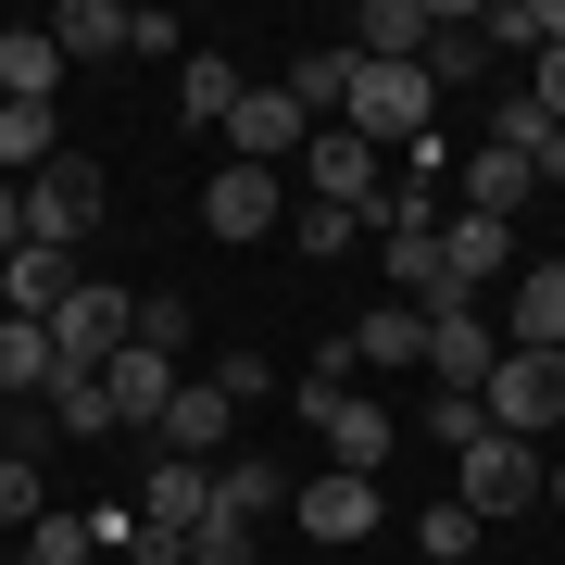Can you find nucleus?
<instances>
[{
    "label": "nucleus",
    "instance_id": "c756f323",
    "mask_svg": "<svg viewBox=\"0 0 565 565\" xmlns=\"http://www.w3.org/2000/svg\"><path fill=\"white\" fill-rule=\"evenodd\" d=\"M0 390H51V327L0 315Z\"/></svg>",
    "mask_w": 565,
    "mask_h": 565
},
{
    "label": "nucleus",
    "instance_id": "aec40b11",
    "mask_svg": "<svg viewBox=\"0 0 565 565\" xmlns=\"http://www.w3.org/2000/svg\"><path fill=\"white\" fill-rule=\"evenodd\" d=\"M51 88H63L51 25H0V102H51Z\"/></svg>",
    "mask_w": 565,
    "mask_h": 565
},
{
    "label": "nucleus",
    "instance_id": "dca6fc26",
    "mask_svg": "<svg viewBox=\"0 0 565 565\" xmlns=\"http://www.w3.org/2000/svg\"><path fill=\"white\" fill-rule=\"evenodd\" d=\"M76 277H88L76 252H13V264H0V315L51 327V315H63V289H76Z\"/></svg>",
    "mask_w": 565,
    "mask_h": 565
},
{
    "label": "nucleus",
    "instance_id": "f03ea898",
    "mask_svg": "<svg viewBox=\"0 0 565 565\" xmlns=\"http://www.w3.org/2000/svg\"><path fill=\"white\" fill-rule=\"evenodd\" d=\"M478 415L503 427V440H541V427H565V352H515V340H503V364L478 377Z\"/></svg>",
    "mask_w": 565,
    "mask_h": 565
},
{
    "label": "nucleus",
    "instance_id": "f8f14e48",
    "mask_svg": "<svg viewBox=\"0 0 565 565\" xmlns=\"http://www.w3.org/2000/svg\"><path fill=\"white\" fill-rule=\"evenodd\" d=\"M202 515H214V465H177V452H151V478H139V527L189 541Z\"/></svg>",
    "mask_w": 565,
    "mask_h": 565
},
{
    "label": "nucleus",
    "instance_id": "7c9ffc66",
    "mask_svg": "<svg viewBox=\"0 0 565 565\" xmlns=\"http://www.w3.org/2000/svg\"><path fill=\"white\" fill-rule=\"evenodd\" d=\"M478 541H490V527L465 515V503H427V515H415V553H427V565H465Z\"/></svg>",
    "mask_w": 565,
    "mask_h": 565
},
{
    "label": "nucleus",
    "instance_id": "72a5a7b5",
    "mask_svg": "<svg viewBox=\"0 0 565 565\" xmlns=\"http://www.w3.org/2000/svg\"><path fill=\"white\" fill-rule=\"evenodd\" d=\"M189 565H252V527L239 515H202V527H189Z\"/></svg>",
    "mask_w": 565,
    "mask_h": 565
},
{
    "label": "nucleus",
    "instance_id": "f704fd0d",
    "mask_svg": "<svg viewBox=\"0 0 565 565\" xmlns=\"http://www.w3.org/2000/svg\"><path fill=\"white\" fill-rule=\"evenodd\" d=\"M302 252H364V214H340V202H315V214H302Z\"/></svg>",
    "mask_w": 565,
    "mask_h": 565
},
{
    "label": "nucleus",
    "instance_id": "f257e3e1",
    "mask_svg": "<svg viewBox=\"0 0 565 565\" xmlns=\"http://www.w3.org/2000/svg\"><path fill=\"white\" fill-rule=\"evenodd\" d=\"M126 340H139V302H126L114 277H76V289H63V315H51V377H102Z\"/></svg>",
    "mask_w": 565,
    "mask_h": 565
},
{
    "label": "nucleus",
    "instance_id": "c85d7f7f",
    "mask_svg": "<svg viewBox=\"0 0 565 565\" xmlns=\"http://www.w3.org/2000/svg\"><path fill=\"white\" fill-rule=\"evenodd\" d=\"M39 515H51V478H39V452H0V541H25Z\"/></svg>",
    "mask_w": 565,
    "mask_h": 565
},
{
    "label": "nucleus",
    "instance_id": "4c0bfd02",
    "mask_svg": "<svg viewBox=\"0 0 565 565\" xmlns=\"http://www.w3.org/2000/svg\"><path fill=\"white\" fill-rule=\"evenodd\" d=\"M139 340L151 352H189V302H139Z\"/></svg>",
    "mask_w": 565,
    "mask_h": 565
},
{
    "label": "nucleus",
    "instance_id": "39448f33",
    "mask_svg": "<svg viewBox=\"0 0 565 565\" xmlns=\"http://www.w3.org/2000/svg\"><path fill=\"white\" fill-rule=\"evenodd\" d=\"M302 427L327 440V465H340V478H377V465L403 452V427H390L377 403H352V390H327V377H302Z\"/></svg>",
    "mask_w": 565,
    "mask_h": 565
},
{
    "label": "nucleus",
    "instance_id": "6e6552de",
    "mask_svg": "<svg viewBox=\"0 0 565 565\" xmlns=\"http://www.w3.org/2000/svg\"><path fill=\"white\" fill-rule=\"evenodd\" d=\"M490 364H503V327H490L478 302H427V377H440V390H478Z\"/></svg>",
    "mask_w": 565,
    "mask_h": 565
},
{
    "label": "nucleus",
    "instance_id": "9b49d317",
    "mask_svg": "<svg viewBox=\"0 0 565 565\" xmlns=\"http://www.w3.org/2000/svg\"><path fill=\"white\" fill-rule=\"evenodd\" d=\"M226 427H239V403H226L214 377H177V403H163V427H151V440L177 452V465H214V452H226Z\"/></svg>",
    "mask_w": 565,
    "mask_h": 565
},
{
    "label": "nucleus",
    "instance_id": "79ce46f5",
    "mask_svg": "<svg viewBox=\"0 0 565 565\" xmlns=\"http://www.w3.org/2000/svg\"><path fill=\"white\" fill-rule=\"evenodd\" d=\"M0 565H25V553H13V541H0Z\"/></svg>",
    "mask_w": 565,
    "mask_h": 565
},
{
    "label": "nucleus",
    "instance_id": "0eeeda50",
    "mask_svg": "<svg viewBox=\"0 0 565 565\" xmlns=\"http://www.w3.org/2000/svg\"><path fill=\"white\" fill-rule=\"evenodd\" d=\"M214 139H226V163H264V177H277L315 126H302V102H289V88H239V114H226Z\"/></svg>",
    "mask_w": 565,
    "mask_h": 565
},
{
    "label": "nucleus",
    "instance_id": "f3484780",
    "mask_svg": "<svg viewBox=\"0 0 565 565\" xmlns=\"http://www.w3.org/2000/svg\"><path fill=\"white\" fill-rule=\"evenodd\" d=\"M364 527H377V478H340V465L302 478V541H364Z\"/></svg>",
    "mask_w": 565,
    "mask_h": 565
},
{
    "label": "nucleus",
    "instance_id": "4468645a",
    "mask_svg": "<svg viewBox=\"0 0 565 565\" xmlns=\"http://www.w3.org/2000/svg\"><path fill=\"white\" fill-rule=\"evenodd\" d=\"M503 239H515L503 214H440V289H465V302H478V289L503 277Z\"/></svg>",
    "mask_w": 565,
    "mask_h": 565
},
{
    "label": "nucleus",
    "instance_id": "cd10ccee",
    "mask_svg": "<svg viewBox=\"0 0 565 565\" xmlns=\"http://www.w3.org/2000/svg\"><path fill=\"white\" fill-rule=\"evenodd\" d=\"M527 189H541V177H527L515 151H478V163H465V214H503V226H515V214H527Z\"/></svg>",
    "mask_w": 565,
    "mask_h": 565
},
{
    "label": "nucleus",
    "instance_id": "58836bf2",
    "mask_svg": "<svg viewBox=\"0 0 565 565\" xmlns=\"http://www.w3.org/2000/svg\"><path fill=\"white\" fill-rule=\"evenodd\" d=\"M13 252H25V189L0 177V264H13Z\"/></svg>",
    "mask_w": 565,
    "mask_h": 565
},
{
    "label": "nucleus",
    "instance_id": "ea45409f",
    "mask_svg": "<svg viewBox=\"0 0 565 565\" xmlns=\"http://www.w3.org/2000/svg\"><path fill=\"white\" fill-rule=\"evenodd\" d=\"M527 51H565V0H527Z\"/></svg>",
    "mask_w": 565,
    "mask_h": 565
},
{
    "label": "nucleus",
    "instance_id": "7ed1b4c3",
    "mask_svg": "<svg viewBox=\"0 0 565 565\" xmlns=\"http://www.w3.org/2000/svg\"><path fill=\"white\" fill-rule=\"evenodd\" d=\"M452 503L465 515H527V503H541V440H503V427H490V440H465L452 452Z\"/></svg>",
    "mask_w": 565,
    "mask_h": 565
},
{
    "label": "nucleus",
    "instance_id": "2eb2a0df",
    "mask_svg": "<svg viewBox=\"0 0 565 565\" xmlns=\"http://www.w3.org/2000/svg\"><path fill=\"white\" fill-rule=\"evenodd\" d=\"M13 553H25V565H102V553H126V515H63V503H51Z\"/></svg>",
    "mask_w": 565,
    "mask_h": 565
},
{
    "label": "nucleus",
    "instance_id": "c9c22d12",
    "mask_svg": "<svg viewBox=\"0 0 565 565\" xmlns=\"http://www.w3.org/2000/svg\"><path fill=\"white\" fill-rule=\"evenodd\" d=\"M214 390H226V403H264V390H277V364H264V352H226Z\"/></svg>",
    "mask_w": 565,
    "mask_h": 565
},
{
    "label": "nucleus",
    "instance_id": "9d476101",
    "mask_svg": "<svg viewBox=\"0 0 565 565\" xmlns=\"http://www.w3.org/2000/svg\"><path fill=\"white\" fill-rule=\"evenodd\" d=\"M302 189L340 202V214H364V202H377V151H364L352 126H315V139H302Z\"/></svg>",
    "mask_w": 565,
    "mask_h": 565
},
{
    "label": "nucleus",
    "instance_id": "412c9836",
    "mask_svg": "<svg viewBox=\"0 0 565 565\" xmlns=\"http://www.w3.org/2000/svg\"><path fill=\"white\" fill-rule=\"evenodd\" d=\"M51 51L63 63H114L126 51V0H63V13H51Z\"/></svg>",
    "mask_w": 565,
    "mask_h": 565
},
{
    "label": "nucleus",
    "instance_id": "5701e85b",
    "mask_svg": "<svg viewBox=\"0 0 565 565\" xmlns=\"http://www.w3.org/2000/svg\"><path fill=\"white\" fill-rule=\"evenodd\" d=\"M277 88L302 102V126H315V114H340V102H352V39H327V51H289V76H277Z\"/></svg>",
    "mask_w": 565,
    "mask_h": 565
},
{
    "label": "nucleus",
    "instance_id": "423d86ee",
    "mask_svg": "<svg viewBox=\"0 0 565 565\" xmlns=\"http://www.w3.org/2000/svg\"><path fill=\"white\" fill-rule=\"evenodd\" d=\"M88 226H102V163L63 151L51 177H25V252H76Z\"/></svg>",
    "mask_w": 565,
    "mask_h": 565
},
{
    "label": "nucleus",
    "instance_id": "393cba45",
    "mask_svg": "<svg viewBox=\"0 0 565 565\" xmlns=\"http://www.w3.org/2000/svg\"><path fill=\"white\" fill-rule=\"evenodd\" d=\"M515 352H565V264L515 277Z\"/></svg>",
    "mask_w": 565,
    "mask_h": 565
},
{
    "label": "nucleus",
    "instance_id": "a211bd4d",
    "mask_svg": "<svg viewBox=\"0 0 565 565\" xmlns=\"http://www.w3.org/2000/svg\"><path fill=\"white\" fill-rule=\"evenodd\" d=\"M51 163H63V126H51V102H0V177H51Z\"/></svg>",
    "mask_w": 565,
    "mask_h": 565
},
{
    "label": "nucleus",
    "instance_id": "a19ab883",
    "mask_svg": "<svg viewBox=\"0 0 565 565\" xmlns=\"http://www.w3.org/2000/svg\"><path fill=\"white\" fill-rule=\"evenodd\" d=\"M541 490H553V503H565V465H541Z\"/></svg>",
    "mask_w": 565,
    "mask_h": 565
},
{
    "label": "nucleus",
    "instance_id": "2f4dec72",
    "mask_svg": "<svg viewBox=\"0 0 565 565\" xmlns=\"http://www.w3.org/2000/svg\"><path fill=\"white\" fill-rule=\"evenodd\" d=\"M51 427H63V440H102V427H114L102 377H51Z\"/></svg>",
    "mask_w": 565,
    "mask_h": 565
},
{
    "label": "nucleus",
    "instance_id": "4be33fe9",
    "mask_svg": "<svg viewBox=\"0 0 565 565\" xmlns=\"http://www.w3.org/2000/svg\"><path fill=\"white\" fill-rule=\"evenodd\" d=\"M352 51L364 63H415L427 51V0H364V13H352Z\"/></svg>",
    "mask_w": 565,
    "mask_h": 565
},
{
    "label": "nucleus",
    "instance_id": "1a4fd4ad",
    "mask_svg": "<svg viewBox=\"0 0 565 565\" xmlns=\"http://www.w3.org/2000/svg\"><path fill=\"white\" fill-rule=\"evenodd\" d=\"M177 377H189L177 352H151V340H126V352L102 364V403H114V427H163V403H177Z\"/></svg>",
    "mask_w": 565,
    "mask_h": 565
},
{
    "label": "nucleus",
    "instance_id": "e433bc0d",
    "mask_svg": "<svg viewBox=\"0 0 565 565\" xmlns=\"http://www.w3.org/2000/svg\"><path fill=\"white\" fill-rule=\"evenodd\" d=\"M126 51H177V63H189V25H177V13H126Z\"/></svg>",
    "mask_w": 565,
    "mask_h": 565
},
{
    "label": "nucleus",
    "instance_id": "20e7f679",
    "mask_svg": "<svg viewBox=\"0 0 565 565\" xmlns=\"http://www.w3.org/2000/svg\"><path fill=\"white\" fill-rule=\"evenodd\" d=\"M427 102H440V88H427L415 63H364V51H352V102H340V126H352L364 151H377V139L415 151V139H427Z\"/></svg>",
    "mask_w": 565,
    "mask_h": 565
},
{
    "label": "nucleus",
    "instance_id": "a878e982",
    "mask_svg": "<svg viewBox=\"0 0 565 565\" xmlns=\"http://www.w3.org/2000/svg\"><path fill=\"white\" fill-rule=\"evenodd\" d=\"M340 340H352V364H427V315L415 302H377L364 327H340Z\"/></svg>",
    "mask_w": 565,
    "mask_h": 565
},
{
    "label": "nucleus",
    "instance_id": "b1692460",
    "mask_svg": "<svg viewBox=\"0 0 565 565\" xmlns=\"http://www.w3.org/2000/svg\"><path fill=\"white\" fill-rule=\"evenodd\" d=\"M277 503H289V478H277V465H264V452H226V465H214V515H239V527H264Z\"/></svg>",
    "mask_w": 565,
    "mask_h": 565
},
{
    "label": "nucleus",
    "instance_id": "ddd939ff",
    "mask_svg": "<svg viewBox=\"0 0 565 565\" xmlns=\"http://www.w3.org/2000/svg\"><path fill=\"white\" fill-rule=\"evenodd\" d=\"M202 226L214 239H264V226H277V177H264V163H214L202 177Z\"/></svg>",
    "mask_w": 565,
    "mask_h": 565
},
{
    "label": "nucleus",
    "instance_id": "bb28decb",
    "mask_svg": "<svg viewBox=\"0 0 565 565\" xmlns=\"http://www.w3.org/2000/svg\"><path fill=\"white\" fill-rule=\"evenodd\" d=\"M239 88H252V76H239L226 51H189V63H177V102H189V126H226V114H239Z\"/></svg>",
    "mask_w": 565,
    "mask_h": 565
},
{
    "label": "nucleus",
    "instance_id": "6ab92c4d",
    "mask_svg": "<svg viewBox=\"0 0 565 565\" xmlns=\"http://www.w3.org/2000/svg\"><path fill=\"white\" fill-rule=\"evenodd\" d=\"M490 151H515L541 189H565V126L541 114V102H503V126H490Z\"/></svg>",
    "mask_w": 565,
    "mask_h": 565
},
{
    "label": "nucleus",
    "instance_id": "473e14b6",
    "mask_svg": "<svg viewBox=\"0 0 565 565\" xmlns=\"http://www.w3.org/2000/svg\"><path fill=\"white\" fill-rule=\"evenodd\" d=\"M427 440H452V452H465V440H490V415H478V390H440V403H427Z\"/></svg>",
    "mask_w": 565,
    "mask_h": 565
}]
</instances>
